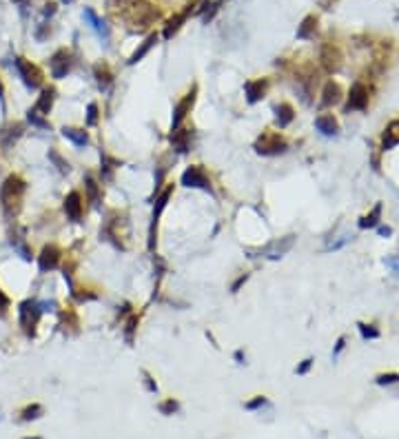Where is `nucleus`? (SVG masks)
<instances>
[{"instance_id": "nucleus-1", "label": "nucleus", "mask_w": 399, "mask_h": 439, "mask_svg": "<svg viewBox=\"0 0 399 439\" xmlns=\"http://www.w3.org/2000/svg\"><path fill=\"white\" fill-rule=\"evenodd\" d=\"M22 193H25V182H22L18 176H9L7 180H4L2 189H0V202H2L4 211L11 213L13 204L20 202Z\"/></svg>"}, {"instance_id": "nucleus-2", "label": "nucleus", "mask_w": 399, "mask_h": 439, "mask_svg": "<svg viewBox=\"0 0 399 439\" xmlns=\"http://www.w3.org/2000/svg\"><path fill=\"white\" fill-rule=\"evenodd\" d=\"M293 244H295V235H286V237H279V240L268 242V244L262 246L258 253L266 260H279L293 249Z\"/></svg>"}, {"instance_id": "nucleus-3", "label": "nucleus", "mask_w": 399, "mask_h": 439, "mask_svg": "<svg viewBox=\"0 0 399 439\" xmlns=\"http://www.w3.org/2000/svg\"><path fill=\"white\" fill-rule=\"evenodd\" d=\"M182 184L186 189H204V191L211 189V180L206 176L204 167H200V164H193V167H189L182 173Z\"/></svg>"}, {"instance_id": "nucleus-4", "label": "nucleus", "mask_w": 399, "mask_h": 439, "mask_svg": "<svg viewBox=\"0 0 399 439\" xmlns=\"http://www.w3.org/2000/svg\"><path fill=\"white\" fill-rule=\"evenodd\" d=\"M173 193V186L169 184L167 189L162 191V193L155 198V209H153V216H151V226H149V251L155 249V228H158V222H160V216H162L164 207H167L169 198H171Z\"/></svg>"}, {"instance_id": "nucleus-5", "label": "nucleus", "mask_w": 399, "mask_h": 439, "mask_svg": "<svg viewBox=\"0 0 399 439\" xmlns=\"http://www.w3.org/2000/svg\"><path fill=\"white\" fill-rule=\"evenodd\" d=\"M16 69H18V73H20L22 82H25L29 89H38V87L43 85V73H40V69L36 65H31L29 60H25V58H16Z\"/></svg>"}, {"instance_id": "nucleus-6", "label": "nucleus", "mask_w": 399, "mask_h": 439, "mask_svg": "<svg viewBox=\"0 0 399 439\" xmlns=\"http://www.w3.org/2000/svg\"><path fill=\"white\" fill-rule=\"evenodd\" d=\"M255 151H258L260 155H279L286 151V142H284L277 133H264L262 138L255 142Z\"/></svg>"}, {"instance_id": "nucleus-7", "label": "nucleus", "mask_w": 399, "mask_h": 439, "mask_svg": "<svg viewBox=\"0 0 399 439\" xmlns=\"http://www.w3.org/2000/svg\"><path fill=\"white\" fill-rule=\"evenodd\" d=\"M40 310H43V308H38L36 302H31V300H27V302H22V304H20V324L25 326L27 335H34V326L38 324Z\"/></svg>"}, {"instance_id": "nucleus-8", "label": "nucleus", "mask_w": 399, "mask_h": 439, "mask_svg": "<svg viewBox=\"0 0 399 439\" xmlns=\"http://www.w3.org/2000/svg\"><path fill=\"white\" fill-rule=\"evenodd\" d=\"M193 102H195V87L191 89V93H186L184 98L180 100V102L176 104V109H173V120H171V131H176V129H180V125H182V120L186 118V113L191 111V107H193Z\"/></svg>"}, {"instance_id": "nucleus-9", "label": "nucleus", "mask_w": 399, "mask_h": 439, "mask_svg": "<svg viewBox=\"0 0 399 439\" xmlns=\"http://www.w3.org/2000/svg\"><path fill=\"white\" fill-rule=\"evenodd\" d=\"M58 262H60V249H58L56 244H49L43 249V253H40L38 258V266L43 273L47 271H53V268L58 266Z\"/></svg>"}, {"instance_id": "nucleus-10", "label": "nucleus", "mask_w": 399, "mask_h": 439, "mask_svg": "<svg viewBox=\"0 0 399 439\" xmlns=\"http://www.w3.org/2000/svg\"><path fill=\"white\" fill-rule=\"evenodd\" d=\"M69 71H71V56H69L67 49H60L51 58V73L53 78H65Z\"/></svg>"}, {"instance_id": "nucleus-11", "label": "nucleus", "mask_w": 399, "mask_h": 439, "mask_svg": "<svg viewBox=\"0 0 399 439\" xmlns=\"http://www.w3.org/2000/svg\"><path fill=\"white\" fill-rule=\"evenodd\" d=\"M266 87H268V82H266V80H251V82H246V85H244L246 102H249V104L260 102V100L264 98V93H266Z\"/></svg>"}, {"instance_id": "nucleus-12", "label": "nucleus", "mask_w": 399, "mask_h": 439, "mask_svg": "<svg viewBox=\"0 0 399 439\" xmlns=\"http://www.w3.org/2000/svg\"><path fill=\"white\" fill-rule=\"evenodd\" d=\"M65 213L69 220H73V222H78V220L82 218V198L78 191H71V193L65 198Z\"/></svg>"}, {"instance_id": "nucleus-13", "label": "nucleus", "mask_w": 399, "mask_h": 439, "mask_svg": "<svg viewBox=\"0 0 399 439\" xmlns=\"http://www.w3.org/2000/svg\"><path fill=\"white\" fill-rule=\"evenodd\" d=\"M366 104H368V91L364 85H355L351 89V95H348V111L351 109H366Z\"/></svg>"}, {"instance_id": "nucleus-14", "label": "nucleus", "mask_w": 399, "mask_h": 439, "mask_svg": "<svg viewBox=\"0 0 399 439\" xmlns=\"http://www.w3.org/2000/svg\"><path fill=\"white\" fill-rule=\"evenodd\" d=\"M155 43H158V36H155V34H151V36H149V38H146V40H144V43H142V44H140V47H137V49H135V51H133V53H131V58H129V65H135V62H140V60H142V58H144V56H146V53H149V51H151V49H153V44H155Z\"/></svg>"}, {"instance_id": "nucleus-15", "label": "nucleus", "mask_w": 399, "mask_h": 439, "mask_svg": "<svg viewBox=\"0 0 399 439\" xmlns=\"http://www.w3.org/2000/svg\"><path fill=\"white\" fill-rule=\"evenodd\" d=\"M171 142L180 153L189 151V142H191V131L189 129H176L171 133Z\"/></svg>"}, {"instance_id": "nucleus-16", "label": "nucleus", "mask_w": 399, "mask_h": 439, "mask_svg": "<svg viewBox=\"0 0 399 439\" xmlns=\"http://www.w3.org/2000/svg\"><path fill=\"white\" fill-rule=\"evenodd\" d=\"M53 93L56 91L53 89H44L43 93H40V98H38V102H36V111L40 113V116H47L49 111H51V107H53Z\"/></svg>"}, {"instance_id": "nucleus-17", "label": "nucleus", "mask_w": 399, "mask_h": 439, "mask_svg": "<svg viewBox=\"0 0 399 439\" xmlns=\"http://www.w3.org/2000/svg\"><path fill=\"white\" fill-rule=\"evenodd\" d=\"M62 135H65L67 140H71L76 146H85L89 144V135H87L85 129H73V127H65L62 129Z\"/></svg>"}, {"instance_id": "nucleus-18", "label": "nucleus", "mask_w": 399, "mask_h": 439, "mask_svg": "<svg viewBox=\"0 0 399 439\" xmlns=\"http://www.w3.org/2000/svg\"><path fill=\"white\" fill-rule=\"evenodd\" d=\"M85 18L91 22V27H93V29L98 31V34H102V38H109V27L104 25V20H100V18L95 16L93 9L87 7V9H85Z\"/></svg>"}, {"instance_id": "nucleus-19", "label": "nucleus", "mask_w": 399, "mask_h": 439, "mask_svg": "<svg viewBox=\"0 0 399 439\" xmlns=\"http://www.w3.org/2000/svg\"><path fill=\"white\" fill-rule=\"evenodd\" d=\"M275 113H277V127L279 129H284V127H288L293 122V107L286 102H282L277 109H275Z\"/></svg>"}, {"instance_id": "nucleus-20", "label": "nucleus", "mask_w": 399, "mask_h": 439, "mask_svg": "<svg viewBox=\"0 0 399 439\" xmlns=\"http://www.w3.org/2000/svg\"><path fill=\"white\" fill-rule=\"evenodd\" d=\"M315 127H317L324 135H335V133H337V122L333 120V116H319L317 120H315Z\"/></svg>"}, {"instance_id": "nucleus-21", "label": "nucleus", "mask_w": 399, "mask_h": 439, "mask_svg": "<svg viewBox=\"0 0 399 439\" xmlns=\"http://www.w3.org/2000/svg\"><path fill=\"white\" fill-rule=\"evenodd\" d=\"M20 135H22V125H11L7 131H2V146H4V149H9V146L16 142Z\"/></svg>"}, {"instance_id": "nucleus-22", "label": "nucleus", "mask_w": 399, "mask_h": 439, "mask_svg": "<svg viewBox=\"0 0 399 439\" xmlns=\"http://www.w3.org/2000/svg\"><path fill=\"white\" fill-rule=\"evenodd\" d=\"M93 73H95V80H98V85L102 87V89H107L109 85H111V71H109V67L107 65H95V69H93Z\"/></svg>"}, {"instance_id": "nucleus-23", "label": "nucleus", "mask_w": 399, "mask_h": 439, "mask_svg": "<svg viewBox=\"0 0 399 439\" xmlns=\"http://www.w3.org/2000/svg\"><path fill=\"white\" fill-rule=\"evenodd\" d=\"M379 216H382V204H377V207L373 209V213H368V216L361 218V220H359V226H361V228H373V226H377Z\"/></svg>"}, {"instance_id": "nucleus-24", "label": "nucleus", "mask_w": 399, "mask_h": 439, "mask_svg": "<svg viewBox=\"0 0 399 439\" xmlns=\"http://www.w3.org/2000/svg\"><path fill=\"white\" fill-rule=\"evenodd\" d=\"M184 18H186V13H177V16H173L171 20H169V25L164 27V38H173V34H176L177 29L182 27V22H184Z\"/></svg>"}, {"instance_id": "nucleus-25", "label": "nucleus", "mask_w": 399, "mask_h": 439, "mask_svg": "<svg viewBox=\"0 0 399 439\" xmlns=\"http://www.w3.org/2000/svg\"><path fill=\"white\" fill-rule=\"evenodd\" d=\"M118 164H120L118 160L109 158V155H102V167H100V173H102L104 180H111V177H113V169H116Z\"/></svg>"}, {"instance_id": "nucleus-26", "label": "nucleus", "mask_w": 399, "mask_h": 439, "mask_svg": "<svg viewBox=\"0 0 399 439\" xmlns=\"http://www.w3.org/2000/svg\"><path fill=\"white\" fill-rule=\"evenodd\" d=\"M85 189H87V195H89L91 202H98L100 200V189H98V182L93 180L91 176H85Z\"/></svg>"}, {"instance_id": "nucleus-27", "label": "nucleus", "mask_w": 399, "mask_h": 439, "mask_svg": "<svg viewBox=\"0 0 399 439\" xmlns=\"http://www.w3.org/2000/svg\"><path fill=\"white\" fill-rule=\"evenodd\" d=\"M339 100V87L333 85V82H328L326 89H324V100L322 102L326 104V107H331V104H335Z\"/></svg>"}, {"instance_id": "nucleus-28", "label": "nucleus", "mask_w": 399, "mask_h": 439, "mask_svg": "<svg viewBox=\"0 0 399 439\" xmlns=\"http://www.w3.org/2000/svg\"><path fill=\"white\" fill-rule=\"evenodd\" d=\"M315 25H317L315 16H306V18H304V22H302V27L297 29V38H309L310 31L315 29Z\"/></svg>"}, {"instance_id": "nucleus-29", "label": "nucleus", "mask_w": 399, "mask_h": 439, "mask_svg": "<svg viewBox=\"0 0 399 439\" xmlns=\"http://www.w3.org/2000/svg\"><path fill=\"white\" fill-rule=\"evenodd\" d=\"M49 160H51V162L56 164V167H58V171H60V173H69V169H71V167H69V162H67L65 158H62L60 153H58L56 149H51V151H49Z\"/></svg>"}, {"instance_id": "nucleus-30", "label": "nucleus", "mask_w": 399, "mask_h": 439, "mask_svg": "<svg viewBox=\"0 0 399 439\" xmlns=\"http://www.w3.org/2000/svg\"><path fill=\"white\" fill-rule=\"evenodd\" d=\"M399 144V133L395 131V122H393L391 127H388L386 135H384V149H391V146Z\"/></svg>"}, {"instance_id": "nucleus-31", "label": "nucleus", "mask_w": 399, "mask_h": 439, "mask_svg": "<svg viewBox=\"0 0 399 439\" xmlns=\"http://www.w3.org/2000/svg\"><path fill=\"white\" fill-rule=\"evenodd\" d=\"M27 120H29L34 127H38V129H49V122L43 120V118H40V113L36 111V109H29V111H27Z\"/></svg>"}, {"instance_id": "nucleus-32", "label": "nucleus", "mask_w": 399, "mask_h": 439, "mask_svg": "<svg viewBox=\"0 0 399 439\" xmlns=\"http://www.w3.org/2000/svg\"><path fill=\"white\" fill-rule=\"evenodd\" d=\"M40 413H43V406H38V404L27 406V408L22 410V419H25V422H29V419H38Z\"/></svg>"}, {"instance_id": "nucleus-33", "label": "nucleus", "mask_w": 399, "mask_h": 439, "mask_svg": "<svg viewBox=\"0 0 399 439\" xmlns=\"http://www.w3.org/2000/svg\"><path fill=\"white\" fill-rule=\"evenodd\" d=\"M87 125H98V104L95 102H89V107H87Z\"/></svg>"}, {"instance_id": "nucleus-34", "label": "nucleus", "mask_w": 399, "mask_h": 439, "mask_svg": "<svg viewBox=\"0 0 399 439\" xmlns=\"http://www.w3.org/2000/svg\"><path fill=\"white\" fill-rule=\"evenodd\" d=\"M359 331H361V337H364V340H375V337H379L377 328L366 326V324H359Z\"/></svg>"}, {"instance_id": "nucleus-35", "label": "nucleus", "mask_w": 399, "mask_h": 439, "mask_svg": "<svg viewBox=\"0 0 399 439\" xmlns=\"http://www.w3.org/2000/svg\"><path fill=\"white\" fill-rule=\"evenodd\" d=\"M160 410H162L164 415H171V413H176V410H177V401H173V399L164 401V404L160 406Z\"/></svg>"}, {"instance_id": "nucleus-36", "label": "nucleus", "mask_w": 399, "mask_h": 439, "mask_svg": "<svg viewBox=\"0 0 399 439\" xmlns=\"http://www.w3.org/2000/svg\"><path fill=\"white\" fill-rule=\"evenodd\" d=\"M399 382V375H379L377 377V384H395Z\"/></svg>"}, {"instance_id": "nucleus-37", "label": "nucleus", "mask_w": 399, "mask_h": 439, "mask_svg": "<svg viewBox=\"0 0 399 439\" xmlns=\"http://www.w3.org/2000/svg\"><path fill=\"white\" fill-rule=\"evenodd\" d=\"M135 324H137V317H131L129 324H127V340H133V331H135Z\"/></svg>"}, {"instance_id": "nucleus-38", "label": "nucleus", "mask_w": 399, "mask_h": 439, "mask_svg": "<svg viewBox=\"0 0 399 439\" xmlns=\"http://www.w3.org/2000/svg\"><path fill=\"white\" fill-rule=\"evenodd\" d=\"M246 280H249V275H246V273H244V275H240V277H237V280L233 282V286H231V293H237V291H240V286L244 284Z\"/></svg>"}, {"instance_id": "nucleus-39", "label": "nucleus", "mask_w": 399, "mask_h": 439, "mask_svg": "<svg viewBox=\"0 0 399 439\" xmlns=\"http://www.w3.org/2000/svg\"><path fill=\"white\" fill-rule=\"evenodd\" d=\"M264 404H266L264 397H258V399L249 401V404H246V408H249V410H255V408H260V406H264Z\"/></svg>"}, {"instance_id": "nucleus-40", "label": "nucleus", "mask_w": 399, "mask_h": 439, "mask_svg": "<svg viewBox=\"0 0 399 439\" xmlns=\"http://www.w3.org/2000/svg\"><path fill=\"white\" fill-rule=\"evenodd\" d=\"M310 364H313V359H304V362H302L300 366H297V370H295V373H297V375H304L306 370L310 368Z\"/></svg>"}, {"instance_id": "nucleus-41", "label": "nucleus", "mask_w": 399, "mask_h": 439, "mask_svg": "<svg viewBox=\"0 0 399 439\" xmlns=\"http://www.w3.org/2000/svg\"><path fill=\"white\" fill-rule=\"evenodd\" d=\"M7 308H9V297L4 295L2 291H0V315H2V313H4V310H7Z\"/></svg>"}, {"instance_id": "nucleus-42", "label": "nucleus", "mask_w": 399, "mask_h": 439, "mask_svg": "<svg viewBox=\"0 0 399 439\" xmlns=\"http://www.w3.org/2000/svg\"><path fill=\"white\" fill-rule=\"evenodd\" d=\"M56 13V4H44V16H53Z\"/></svg>"}, {"instance_id": "nucleus-43", "label": "nucleus", "mask_w": 399, "mask_h": 439, "mask_svg": "<svg viewBox=\"0 0 399 439\" xmlns=\"http://www.w3.org/2000/svg\"><path fill=\"white\" fill-rule=\"evenodd\" d=\"M344 344H346V340H344V337H339V342H337V346H335V353H333V355H337L339 351L344 349Z\"/></svg>"}, {"instance_id": "nucleus-44", "label": "nucleus", "mask_w": 399, "mask_h": 439, "mask_svg": "<svg viewBox=\"0 0 399 439\" xmlns=\"http://www.w3.org/2000/svg\"><path fill=\"white\" fill-rule=\"evenodd\" d=\"M391 233H393V231H391L388 226H382V228H379V235H391Z\"/></svg>"}, {"instance_id": "nucleus-45", "label": "nucleus", "mask_w": 399, "mask_h": 439, "mask_svg": "<svg viewBox=\"0 0 399 439\" xmlns=\"http://www.w3.org/2000/svg\"><path fill=\"white\" fill-rule=\"evenodd\" d=\"M2 93H4V87H2V82H0V100H2V98H4V95H2Z\"/></svg>"}, {"instance_id": "nucleus-46", "label": "nucleus", "mask_w": 399, "mask_h": 439, "mask_svg": "<svg viewBox=\"0 0 399 439\" xmlns=\"http://www.w3.org/2000/svg\"><path fill=\"white\" fill-rule=\"evenodd\" d=\"M13 2H20V4H25V2H27V0H13Z\"/></svg>"}, {"instance_id": "nucleus-47", "label": "nucleus", "mask_w": 399, "mask_h": 439, "mask_svg": "<svg viewBox=\"0 0 399 439\" xmlns=\"http://www.w3.org/2000/svg\"><path fill=\"white\" fill-rule=\"evenodd\" d=\"M62 2H73V0H62Z\"/></svg>"}, {"instance_id": "nucleus-48", "label": "nucleus", "mask_w": 399, "mask_h": 439, "mask_svg": "<svg viewBox=\"0 0 399 439\" xmlns=\"http://www.w3.org/2000/svg\"><path fill=\"white\" fill-rule=\"evenodd\" d=\"M27 439H29V437H27ZM34 439H38V437H34Z\"/></svg>"}]
</instances>
